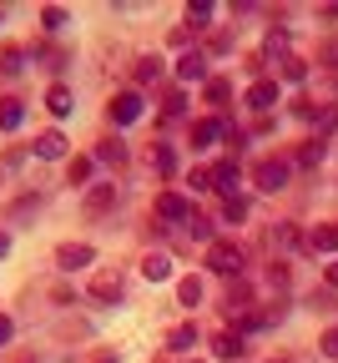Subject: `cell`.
<instances>
[{
    "label": "cell",
    "mask_w": 338,
    "mask_h": 363,
    "mask_svg": "<svg viewBox=\"0 0 338 363\" xmlns=\"http://www.w3.org/2000/svg\"><path fill=\"white\" fill-rule=\"evenodd\" d=\"M288 177H293V167H288L283 157H263V162L253 167V182H258L263 192H283V187H288Z\"/></svg>",
    "instance_id": "cell-1"
},
{
    "label": "cell",
    "mask_w": 338,
    "mask_h": 363,
    "mask_svg": "<svg viewBox=\"0 0 338 363\" xmlns=\"http://www.w3.org/2000/svg\"><path fill=\"white\" fill-rule=\"evenodd\" d=\"M243 247H237V242H212L207 247V267L212 272H222V278H232V272H243Z\"/></svg>",
    "instance_id": "cell-2"
},
{
    "label": "cell",
    "mask_w": 338,
    "mask_h": 363,
    "mask_svg": "<svg viewBox=\"0 0 338 363\" xmlns=\"http://www.w3.org/2000/svg\"><path fill=\"white\" fill-rule=\"evenodd\" d=\"M81 207H86V217H107V212L116 207V182H91Z\"/></svg>",
    "instance_id": "cell-3"
},
{
    "label": "cell",
    "mask_w": 338,
    "mask_h": 363,
    "mask_svg": "<svg viewBox=\"0 0 338 363\" xmlns=\"http://www.w3.org/2000/svg\"><path fill=\"white\" fill-rule=\"evenodd\" d=\"M86 262H96V247H91V242H61V247H56V267H61V272H76V267H86Z\"/></svg>",
    "instance_id": "cell-4"
},
{
    "label": "cell",
    "mask_w": 338,
    "mask_h": 363,
    "mask_svg": "<svg viewBox=\"0 0 338 363\" xmlns=\"http://www.w3.org/2000/svg\"><path fill=\"white\" fill-rule=\"evenodd\" d=\"M121 293H126L121 272H96V278H91V298L96 303H121Z\"/></svg>",
    "instance_id": "cell-5"
},
{
    "label": "cell",
    "mask_w": 338,
    "mask_h": 363,
    "mask_svg": "<svg viewBox=\"0 0 338 363\" xmlns=\"http://www.w3.org/2000/svg\"><path fill=\"white\" fill-rule=\"evenodd\" d=\"M157 217H162V222H192V202H187L182 192H162V197H157Z\"/></svg>",
    "instance_id": "cell-6"
},
{
    "label": "cell",
    "mask_w": 338,
    "mask_h": 363,
    "mask_svg": "<svg viewBox=\"0 0 338 363\" xmlns=\"http://www.w3.org/2000/svg\"><path fill=\"white\" fill-rule=\"evenodd\" d=\"M177 81H182V86L207 81V56H202V51H182V56H177Z\"/></svg>",
    "instance_id": "cell-7"
},
{
    "label": "cell",
    "mask_w": 338,
    "mask_h": 363,
    "mask_svg": "<svg viewBox=\"0 0 338 363\" xmlns=\"http://www.w3.org/2000/svg\"><path fill=\"white\" fill-rule=\"evenodd\" d=\"M278 96H283V91H278V81H268V76L248 86V106H253V111H273V106H278Z\"/></svg>",
    "instance_id": "cell-8"
},
{
    "label": "cell",
    "mask_w": 338,
    "mask_h": 363,
    "mask_svg": "<svg viewBox=\"0 0 338 363\" xmlns=\"http://www.w3.org/2000/svg\"><path fill=\"white\" fill-rule=\"evenodd\" d=\"M66 152H71V147H66L61 131H40V136H36V157H40V162H66Z\"/></svg>",
    "instance_id": "cell-9"
},
{
    "label": "cell",
    "mask_w": 338,
    "mask_h": 363,
    "mask_svg": "<svg viewBox=\"0 0 338 363\" xmlns=\"http://www.w3.org/2000/svg\"><path fill=\"white\" fill-rule=\"evenodd\" d=\"M237 177H243V172H237V157H227V162H217V167H212V187H217V192H227V202L237 197Z\"/></svg>",
    "instance_id": "cell-10"
},
{
    "label": "cell",
    "mask_w": 338,
    "mask_h": 363,
    "mask_svg": "<svg viewBox=\"0 0 338 363\" xmlns=\"http://www.w3.org/2000/svg\"><path fill=\"white\" fill-rule=\"evenodd\" d=\"M136 116H141V96H136V91H121V96L111 101V121L116 126H131Z\"/></svg>",
    "instance_id": "cell-11"
},
{
    "label": "cell",
    "mask_w": 338,
    "mask_h": 363,
    "mask_svg": "<svg viewBox=\"0 0 338 363\" xmlns=\"http://www.w3.org/2000/svg\"><path fill=\"white\" fill-rule=\"evenodd\" d=\"M212 353H217L222 363H232V358L248 353V343H243V333H217V338H212Z\"/></svg>",
    "instance_id": "cell-12"
},
{
    "label": "cell",
    "mask_w": 338,
    "mask_h": 363,
    "mask_svg": "<svg viewBox=\"0 0 338 363\" xmlns=\"http://www.w3.org/2000/svg\"><path fill=\"white\" fill-rule=\"evenodd\" d=\"M71 106H76V101H71V86L56 81L51 91H45V111H51V116H71Z\"/></svg>",
    "instance_id": "cell-13"
},
{
    "label": "cell",
    "mask_w": 338,
    "mask_h": 363,
    "mask_svg": "<svg viewBox=\"0 0 338 363\" xmlns=\"http://www.w3.org/2000/svg\"><path fill=\"white\" fill-rule=\"evenodd\" d=\"M141 272H147L152 283H167L172 278V257L167 252H147V257H141Z\"/></svg>",
    "instance_id": "cell-14"
},
{
    "label": "cell",
    "mask_w": 338,
    "mask_h": 363,
    "mask_svg": "<svg viewBox=\"0 0 338 363\" xmlns=\"http://www.w3.org/2000/svg\"><path fill=\"white\" fill-rule=\"evenodd\" d=\"M308 247H313V252H338V227H333V222L313 227V233H308Z\"/></svg>",
    "instance_id": "cell-15"
},
{
    "label": "cell",
    "mask_w": 338,
    "mask_h": 363,
    "mask_svg": "<svg viewBox=\"0 0 338 363\" xmlns=\"http://www.w3.org/2000/svg\"><path fill=\"white\" fill-rule=\"evenodd\" d=\"M217 136H222V121L217 116H202L197 126H192V147H212Z\"/></svg>",
    "instance_id": "cell-16"
},
{
    "label": "cell",
    "mask_w": 338,
    "mask_h": 363,
    "mask_svg": "<svg viewBox=\"0 0 338 363\" xmlns=\"http://www.w3.org/2000/svg\"><path fill=\"white\" fill-rule=\"evenodd\" d=\"M21 121H26V106L16 96H6V101H0V131H16Z\"/></svg>",
    "instance_id": "cell-17"
},
{
    "label": "cell",
    "mask_w": 338,
    "mask_h": 363,
    "mask_svg": "<svg viewBox=\"0 0 338 363\" xmlns=\"http://www.w3.org/2000/svg\"><path fill=\"white\" fill-rule=\"evenodd\" d=\"M136 81L141 86H157L162 81V61L157 56H136Z\"/></svg>",
    "instance_id": "cell-18"
},
{
    "label": "cell",
    "mask_w": 338,
    "mask_h": 363,
    "mask_svg": "<svg viewBox=\"0 0 338 363\" xmlns=\"http://www.w3.org/2000/svg\"><path fill=\"white\" fill-rule=\"evenodd\" d=\"M253 308V288L248 283H232L227 288V313H248Z\"/></svg>",
    "instance_id": "cell-19"
},
{
    "label": "cell",
    "mask_w": 338,
    "mask_h": 363,
    "mask_svg": "<svg viewBox=\"0 0 338 363\" xmlns=\"http://www.w3.org/2000/svg\"><path fill=\"white\" fill-rule=\"evenodd\" d=\"M26 56H21V45H0V76H21Z\"/></svg>",
    "instance_id": "cell-20"
},
{
    "label": "cell",
    "mask_w": 338,
    "mask_h": 363,
    "mask_svg": "<svg viewBox=\"0 0 338 363\" xmlns=\"http://www.w3.org/2000/svg\"><path fill=\"white\" fill-rule=\"evenodd\" d=\"M66 182H71V187H86V182H91V157H71L66 162Z\"/></svg>",
    "instance_id": "cell-21"
},
{
    "label": "cell",
    "mask_w": 338,
    "mask_h": 363,
    "mask_svg": "<svg viewBox=\"0 0 338 363\" xmlns=\"http://www.w3.org/2000/svg\"><path fill=\"white\" fill-rule=\"evenodd\" d=\"M187 26L192 30H207L212 26V6H207V0H192V6H187Z\"/></svg>",
    "instance_id": "cell-22"
},
{
    "label": "cell",
    "mask_w": 338,
    "mask_h": 363,
    "mask_svg": "<svg viewBox=\"0 0 338 363\" xmlns=\"http://www.w3.org/2000/svg\"><path fill=\"white\" fill-rule=\"evenodd\" d=\"M177 303H182V308H197V303H202V283H197V278H182V283H177Z\"/></svg>",
    "instance_id": "cell-23"
},
{
    "label": "cell",
    "mask_w": 338,
    "mask_h": 363,
    "mask_svg": "<svg viewBox=\"0 0 338 363\" xmlns=\"http://www.w3.org/2000/svg\"><path fill=\"white\" fill-rule=\"evenodd\" d=\"M167 348H177V353H187V348H197V328H192V323H182V328H172V338H167Z\"/></svg>",
    "instance_id": "cell-24"
},
{
    "label": "cell",
    "mask_w": 338,
    "mask_h": 363,
    "mask_svg": "<svg viewBox=\"0 0 338 363\" xmlns=\"http://www.w3.org/2000/svg\"><path fill=\"white\" fill-rule=\"evenodd\" d=\"M187 233L197 238V242H207V247L217 242V238H212V222H207V217H197V212H192V222H187Z\"/></svg>",
    "instance_id": "cell-25"
},
{
    "label": "cell",
    "mask_w": 338,
    "mask_h": 363,
    "mask_svg": "<svg viewBox=\"0 0 338 363\" xmlns=\"http://www.w3.org/2000/svg\"><path fill=\"white\" fill-rule=\"evenodd\" d=\"M96 157L111 162V167H121V162H126V142H102V147H96Z\"/></svg>",
    "instance_id": "cell-26"
},
{
    "label": "cell",
    "mask_w": 338,
    "mask_h": 363,
    "mask_svg": "<svg viewBox=\"0 0 338 363\" xmlns=\"http://www.w3.org/2000/svg\"><path fill=\"white\" fill-rule=\"evenodd\" d=\"M323 157H328V147H323V142H308V147L298 152V167H323Z\"/></svg>",
    "instance_id": "cell-27"
},
{
    "label": "cell",
    "mask_w": 338,
    "mask_h": 363,
    "mask_svg": "<svg viewBox=\"0 0 338 363\" xmlns=\"http://www.w3.org/2000/svg\"><path fill=\"white\" fill-rule=\"evenodd\" d=\"M162 111H167V116H182V111H187V96H182V86H172L167 96H162Z\"/></svg>",
    "instance_id": "cell-28"
},
{
    "label": "cell",
    "mask_w": 338,
    "mask_h": 363,
    "mask_svg": "<svg viewBox=\"0 0 338 363\" xmlns=\"http://www.w3.org/2000/svg\"><path fill=\"white\" fill-rule=\"evenodd\" d=\"M40 26H45V30H61V26H66V11H61V6H45V11H40Z\"/></svg>",
    "instance_id": "cell-29"
},
{
    "label": "cell",
    "mask_w": 338,
    "mask_h": 363,
    "mask_svg": "<svg viewBox=\"0 0 338 363\" xmlns=\"http://www.w3.org/2000/svg\"><path fill=\"white\" fill-rule=\"evenodd\" d=\"M227 96H232L227 81H207V101H212V106H227Z\"/></svg>",
    "instance_id": "cell-30"
},
{
    "label": "cell",
    "mask_w": 338,
    "mask_h": 363,
    "mask_svg": "<svg viewBox=\"0 0 338 363\" xmlns=\"http://www.w3.org/2000/svg\"><path fill=\"white\" fill-rule=\"evenodd\" d=\"M243 217H248V202H243V197L222 202V222H243Z\"/></svg>",
    "instance_id": "cell-31"
},
{
    "label": "cell",
    "mask_w": 338,
    "mask_h": 363,
    "mask_svg": "<svg viewBox=\"0 0 338 363\" xmlns=\"http://www.w3.org/2000/svg\"><path fill=\"white\" fill-rule=\"evenodd\" d=\"M333 131H338V111H323V116H318V136H313V142H328Z\"/></svg>",
    "instance_id": "cell-32"
},
{
    "label": "cell",
    "mask_w": 338,
    "mask_h": 363,
    "mask_svg": "<svg viewBox=\"0 0 338 363\" xmlns=\"http://www.w3.org/2000/svg\"><path fill=\"white\" fill-rule=\"evenodd\" d=\"M273 242H278V247H298V227H293V222H283L278 233H273Z\"/></svg>",
    "instance_id": "cell-33"
},
{
    "label": "cell",
    "mask_w": 338,
    "mask_h": 363,
    "mask_svg": "<svg viewBox=\"0 0 338 363\" xmlns=\"http://www.w3.org/2000/svg\"><path fill=\"white\" fill-rule=\"evenodd\" d=\"M303 76H308V66H303L298 56H288V61H283V81H303Z\"/></svg>",
    "instance_id": "cell-34"
},
{
    "label": "cell",
    "mask_w": 338,
    "mask_h": 363,
    "mask_svg": "<svg viewBox=\"0 0 338 363\" xmlns=\"http://www.w3.org/2000/svg\"><path fill=\"white\" fill-rule=\"evenodd\" d=\"M318 348H323V353H328V358H338V323H333V328H328V333H323V338H318Z\"/></svg>",
    "instance_id": "cell-35"
},
{
    "label": "cell",
    "mask_w": 338,
    "mask_h": 363,
    "mask_svg": "<svg viewBox=\"0 0 338 363\" xmlns=\"http://www.w3.org/2000/svg\"><path fill=\"white\" fill-rule=\"evenodd\" d=\"M278 51H288V35H283V30H273L268 45H263V56H278Z\"/></svg>",
    "instance_id": "cell-36"
},
{
    "label": "cell",
    "mask_w": 338,
    "mask_h": 363,
    "mask_svg": "<svg viewBox=\"0 0 338 363\" xmlns=\"http://www.w3.org/2000/svg\"><path fill=\"white\" fill-rule=\"evenodd\" d=\"M187 182H192V187H197V192H207V187H212V172H192Z\"/></svg>",
    "instance_id": "cell-37"
},
{
    "label": "cell",
    "mask_w": 338,
    "mask_h": 363,
    "mask_svg": "<svg viewBox=\"0 0 338 363\" xmlns=\"http://www.w3.org/2000/svg\"><path fill=\"white\" fill-rule=\"evenodd\" d=\"M152 162H157V172H172V152H167V147H157Z\"/></svg>",
    "instance_id": "cell-38"
},
{
    "label": "cell",
    "mask_w": 338,
    "mask_h": 363,
    "mask_svg": "<svg viewBox=\"0 0 338 363\" xmlns=\"http://www.w3.org/2000/svg\"><path fill=\"white\" fill-rule=\"evenodd\" d=\"M11 338H16V323H11L6 313H0V343H11Z\"/></svg>",
    "instance_id": "cell-39"
},
{
    "label": "cell",
    "mask_w": 338,
    "mask_h": 363,
    "mask_svg": "<svg viewBox=\"0 0 338 363\" xmlns=\"http://www.w3.org/2000/svg\"><path fill=\"white\" fill-rule=\"evenodd\" d=\"M313 308H323V313H333V288H328V293H313Z\"/></svg>",
    "instance_id": "cell-40"
},
{
    "label": "cell",
    "mask_w": 338,
    "mask_h": 363,
    "mask_svg": "<svg viewBox=\"0 0 338 363\" xmlns=\"http://www.w3.org/2000/svg\"><path fill=\"white\" fill-rule=\"evenodd\" d=\"M328 288H338V257L328 262Z\"/></svg>",
    "instance_id": "cell-41"
},
{
    "label": "cell",
    "mask_w": 338,
    "mask_h": 363,
    "mask_svg": "<svg viewBox=\"0 0 338 363\" xmlns=\"http://www.w3.org/2000/svg\"><path fill=\"white\" fill-rule=\"evenodd\" d=\"M6 252H11V238H6V233H0V257H6Z\"/></svg>",
    "instance_id": "cell-42"
},
{
    "label": "cell",
    "mask_w": 338,
    "mask_h": 363,
    "mask_svg": "<svg viewBox=\"0 0 338 363\" xmlns=\"http://www.w3.org/2000/svg\"><path fill=\"white\" fill-rule=\"evenodd\" d=\"M16 363H36V358H31V353H21V358H16Z\"/></svg>",
    "instance_id": "cell-43"
}]
</instances>
